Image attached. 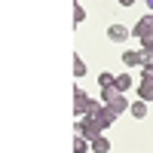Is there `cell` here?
Segmentation results:
<instances>
[{"mask_svg": "<svg viewBox=\"0 0 153 153\" xmlns=\"http://www.w3.org/2000/svg\"><path fill=\"white\" fill-rule=\"evenodd\" d=\"M76 135H83L86 141H95L98 135H104V123L98 120V113H86V117H80V123H76Z\"/></svg>", "mask_w": 153, "mask_h": 153, "instance_id": "cell-1", "label": "cell"}, {"mask_svg": "<svg viewBox=\"0 0 153 153\" xmlns=\"http://www.w3.org/2000/svg\"><path fill=\"white\" fill-rule=\"evenodd\" d=\"M101 104H104V101H95V98H89L86 92L80 86L74 89V110H76V117H86V113H95Z\"/></svg>", "mask_w": 153, "mask_h": 153, "instance_id": "cell-2", "label": "cell"}, {"mask_svg": "<svg viewBox=\"0 0 153 153\" xmlns=\"http://www.w3.org/2000/svg\"><path fill=\"white\" fill-rule=\"evenodd\" d=\"M132 37H138V40H144V37H153V12H147V16H141V19L135 22Z\"/></svg>", "mask_w": 153, "mask_h": 153, "instance_id": "cell-3", "label": "cell"}, {"mask_svg": "<svg viewBox=\"0 0 153 153\" xmlns=\"http://www.w3.org/2000/svg\"><path fill=\"white\" fill-rule=\"evenodd\" d=\"M147 58H150V55L144 52V49H129V52H123V61H126V68H141Z\"/></svg>", "mask_w": 153, "mask_h": 153, "instance_id": "cell-4", "label": "cell"}, {"mask_svg": "<svg viewBox=\"0 0 153 153\" xmlns=\"http://www.w3.org/2000/svg\"><path fill=\"white\" fill-rule=\"evenodd\" d=\"M129 34H132V31L126 28V25H110V28H107V40H110V43H123Z\"/></svg>", "mask_w": 153, "mask_h": 153, "instance_id": "cell-5", "label": "cell"}, {"mask_svg": "<svg viewBox=\"0 0 153 153\" xmlns=\"http://www.w3.org/2000/svg\"><path fill=\"white\" fill-rule=\"evenodd\" d=\"M138 98L147 101V104L153 101V80H141V83H138Z\"/></svg>", "mask_w": 153, "mask_h": 153, "instance_id": "cell-6", "label": "cell"}, {"mask_svg": "<svg viewBox=\"0 0 153 153\" xmlns=\"http://www.w3.org/2000/svg\"><path fill=\"white\" fill-rule=\"evenodd\" d=\"M107 107H110V110H113V113H117V117H120V113H126V110H129L132 104H129V101H126V95L120 92V95H117V98H113V101H110V104H107Z\"/></svg>", "mask_w": 153, "mask_h": 153, "instance_id": "cell-7", "label": "cell"}, {"mask_svg": "<svg viewBox=\"0 0 153 153\" xmlns=\"http://www.w3.org/2000/svg\"><path fill=\"white\" fill-rule=\"evenodd\" d=\"M129 113H132L135 120H144V117H147V101H141V98H138L135 104L129 107Z\"/></svg>", "mask_w": 153, "mask_h": 153, "instance_id": "cell-8", "label": "cell"}, {"mask_svg": "<svg viewBox=\"0 0 153 153\" xmlns=\"http://www.w3.org/2000/svg\"><path fill=\"white\" fill-rule=\"evenodd\" d=\"M92 153H110V141L104 135H98L95 141H92Z\"/></svg>", "mask_w": 153, "mask_h": 153, "instance_id": "cell-9", "label": "cell"}, {"mask_svg": "<svg viewBox=\"0 0 153 153\" xmlns=\"http://www.w3.org/2000/svg\"><path fill=\"white\" fill-rule=\"evenodd\" d=\"M89 150H92V141H86L83 135H76L74 138V153H89Z\"/></svg>", "mask_w": 153, "mask_h": 153, "instance_id": "cell-10", "label": "cell"}, {"mask_svg": "<svg viewBox=\"0 0 153 153\" xmlns=\"http://www.w3.org/2000/svg\"><path fill=\"white\" fill-rule=\"evenodd\" d=\"M98 86H101V89L117 86V76H113V74H107V71H104V74H98Z\"/></svg>", "mask_w": 153, "mask_h": 153, "instance_id": "cell-11", "label": "cell"}, {"mask_svg": "<svg viewBox=\"0 0 153 153\" xmlns=\"http://www.w3.org/2000/svg\"><path fill=\"white\" fill-rule=\"evenodd\" d=\"M132 86H135V80H132L129 74H120L117 76V89H120V92H126V89H132Z\"/></svg>", "mask_w": 153, "mask_h": 153, "instance_id": "cell-12", "label": "cell"}, {"mask_svg": "<svg viewBox=\"0 0 153 153\" xmlns=\"http://www.w3.org/2000/svg\"><path fill=\"white\" fill-rule=\"evenodd\" d=\"M117 95H120V89H117V86H110V89H101V101H104V104H110V101L117 98Z\"/></svg>", "mask_w": 153, "mask_h": 153, "instance_id": "cell-13", "label": "cell"}, {"mask_svg": "<svg viewBox=\"0 0 153 153\" xmlns=\"http://www.w3.org/2000/svg\"><path fill=\"white\" fill-rule=\"evenodd\" d=\"M83 19H86V9H83V3H80V0H74V22L80 25Z\"/></svg>", "mask_w": 153, "mask_h": 153, "instance_id": "cell-14", "label": "cell"}, {"mask_svg": "<svg viewBox=\"0 0 153 153\" xmlns=\"http://www.w3.org/2000/svg\"><path fill=\"white\" fill-rule=\"evenodd\" d=\"M83 74H86V61L76 55V58H74V76H83Z\"/></svg>", "mask_w": 153, "mask_h": 153, "instance_id": "cell-15", "label": "cell"}, {"mask_svg": "<svg viewBox=\"0 0 153 153\" xmlns=\"http://www.w3.org/2000/svg\"><path fill=\"white\" fill-rule=\"evenodd\" d=\"M141 76H144V80H153V61H150V58L141 65Z\"/></svg>", "mask_w": 153, "mask_h": 153, "instance_id": "cell-16", "label": "cell"}, {"mask_svg": "<svg viewBox=\"0 0 153 153\" xmlns=\"http://www.w3.org/2000/svg\"><path fill=\"white\" fill-rule=\"evenodd\" d=\"M117 3H120V6H132L135 0H117Z\"/></svg>", "mask_w": 153, "mask_h": 153, "instance_id": "cell-17", "label": "cell"}, {"mask_svg": "<svg viewBox=\"0 0 153 153\" xmlns=\"http://www.w3.org/2000/svg\"><path fill=\"white\" fill-rule=\"evenodd\" d=\"M147 6H150V12H153V0H147Z\"/></svg>", "mask_w": 153, "mask_h": 153, "instance_id": "cell-18", "label": "cell"}, {"mask_svg": "<svg viewBox=\"0 0 153 153\" xmlns=\"http://www.w3.org/2000/svg\"><path fill=\"white\" fill-rule=\"evenodd\" d=\"M150 61H153V52H150Z\"/></svg>", "mask_w": 153, "mask_h": 153, "instance_id": "cell-19", "label": "cell"}]
</instances>
